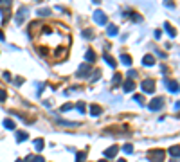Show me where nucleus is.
Wrapping results in <instances>:
<instances>
[{"label":"nucleus","mask_w":180,"mask_h":162,"mask_svg":"<svg viewBox=\"0 0 180 162\" xmlns=\"http://www.w3.org/2000/svg\"><path fill=\"white\" fill-rule=\"evenodd\" d=\"M25 13H27V7H20V11L16 13V24H22L24 22V15H25Z\"/></svg>","instance_id":"0eeeda50"},{"label":"nucleus","mask_w":180,"mask_h":162,"mask_svg":"<svg viewBox=\"0 0 180 162\" xmlns=\"http://www.w3.org/2000/svg\"><path fill=\"white\" fill-rule=\"evenodd\" d=\"M88 72H90L88 65H86V63H83V65L78 69V76H79V78H85V76H88Z\"/></svg>","instance_id":"423d86ee"},{"label":"nucleus","mask_w":180,"mask_h":162,"mask_svg":"<svg viewBox=\"0 0 180 162\" xmlns=\"http://www.w3.org/2000/svg\"><path fill=\"white\" fill-rule=\"evenodd\" d=\"M99 162H106V160H99Z\"/></svg>","instance_id":"473e14b6"},{"label":"nucleus","mask_w":180,"mask_h":162,"mask_svg":"<svg viewBox=\"0 0 180 162\" xmlns=\"http://www.w3.org/2000/svg\"><path fill=\"white\" fill-rule=\"evenodd\" d=\"M104 59H106V63H108L110 67H115V65H117V63H115V59H114V58H110L108 54H104Z\"/></svg>","instance_id":"6ab92c4d"},{"label":"nucleus","mask_w":180,"mask_h":162,"mask_svg":"<svg viewBox=\"0 0 180 162\" xmlns=\"http://www.w3.org/2000/svg\"><path fill=\"white\" fill-rule=\"evenodd\" d=\"M94 20H96L97 24H101V25L106 24V16H104V13H101V11H96L94 13Z\"/></svg>","instance_id":"20e7f679"},{"label":"nucleus","mask_w":180,"mask_h":162,"mask_svg":"<svg viewBox=\"0 0 180 162\" xmlns=\"http://www.w3.org/2000/svg\"><path fill=\"white\" fill-rule=\"evenodd\" d=\"M164 27H166V29H168V32H169V34H171V36H175V34H177V32H175V29H173V27H171V25H169L168 22H166V24H164Z\"/></svg>","instance_id":"4be33fe9"},{"label":"nucleus","mask_w":180,"mask_h":162,"mask_svg":"<svg viewBox=\"0 0 180 162\" xmlns=\"http://www.w3.org/2000/svg\"><path fill=\"white\" fill-rule=\"evenodd\" d=\"M18 162H20V160H18Z\"/></svg>","instance_id":"72a5a7b5"},{"label":"nucleus","mask_w":180,"mask_h":162,"mask_svg":"<svg viewBox=\"0 0 180 162\" xmlns=\"http://www.w3.org/2000/svg\"><path fill=\"white\" fill-rule=\"evenodd\" d=\"M168 86H169L171 92H178V83L177 81H168Z\"/></svg>","instance_id":"ddd939ff"},{"label":"nucleus","mask_w":180,"mask_h":162,"mask_svg":"<svg viewBox=\"0 0 180 162\" xmlns=\"http://www.w3.org/2000/svg\"><path fill=\"white\" fill-rule=\"evenodd\" d=\"M27 137H29V135L25 133V132H16V140H18V142H22V140H25Z\"/></svg>","instance_id":"f8f14e48"},{"label":"nucleus","mask_w":180,"mask_h":162,"mask_svg":"<svg viewBox=\"0 0 180 162\" xmlns=\"http://www.w3.org/2000/svg\"><path fill=\"white\" fill-rule=\"evenodd\" d=\"M121 61H123L124 65H131V58L128 56V54H123V56H121Z\"/></svg>","instance_id":"a211bd4d"},{"label":"nucleus","mask_w":180,"mask_h":162,"mask_svg":"<svg viewBox=\"0 0 180 162\" xmlns=\"http://www.w3.org/2000/svg\"><path fill=\"white\" fill-rule=\"evenodd\" d=\"M162 103H164V99L162 97H157V99H153L151 101V105H150V110H158V108H162Z\"/></svg>","instance_id":"7ed1b4c3"},{"label":"nucleus","mask_w":180,"mask_h":162,"mask_svg":"<svg viewBox=\"0 0 180 162\" xmlns=\"http://www.w3.org/2000/svg\"><path fill=\"white\" fill-rule=\"evenodd\" d=\"M4 126L7 128V130H15V123H13L11 119H5V121H4Z\"/></svg>","instance_id":"f3484780"},{"label":"nucleus","mask_w":180,"mask_h":162,"mask_svg":"<svg viewBox=\"0 0 180 162\" xmlns=\"http://www.w3.org/2000/svg\"><path fill=\"white\" fill-rule=\"evenodd\" d=\"M142 63H144V65H148V67H151L153 63H155V59H153V56H150V54H148V56H144Z\"/></svg>","instance_id":"9b49d317"},{"label":"nucleus","mask_w":180,"mask_h":162,"mask_svg":"<svg viewBox=\"0 0 180 162\" xmlns=\"http://www.w3.org/2000/svg\"><path fill=\"white\" fill-rule=\"evenodd\" d=\"M117 162H126V160H123V159H121V160H117Z\"/></svg>","instance_id":"2f4dec72"},{"label":"nucleus","mask_w":180,"mask_h":162,"mask_svg":"<svg viewBox=\"0 0 180 162\" xmlns=\"http://www.w3.org/2000/svg\"><path fill=\"white\" fill-rule=\"evenodd\" d=\"M32 162H45V160H43V157H34V160H32Z\"/></svg>","instance_id":"c756f323"},{"label":"nucleus","mask_w":180,"mask_h":162,"mask_svg":"<svg viewBox=\"0 0 180 162\" xmlns=\"http://www.w3.org/2000/svg\"><path fill=\"white\" fill-rule=\"evenodd\" d=\"M169 153L173 155V157H180V148L178 146H171L169 148Z\"/></svg>","instance_id":"4468645a"},{"label":"nucleus","mask_w":180,"mask_h":162,"mask_svg":"<svg viewBox=\"0 0 180 162\" xmlns=\"http://www.w3.org/2000/svg\"><path fill=\"white\" fill-rule=\"evenodd\" d=\"M78 110L83 113V112H85V105H83V103H79V105H78Z\"/></svg>","instance_id":"cd10ccee"},{"label":"nucleus","mask_w":180,"mask_h":162,"mask_svg":"<svg viewBox=\"0 0 180 162\" xmlns=\"http://www.w3.org/2000/svg\"><path fill=\"white\" fill-rule=\"evenodd\" d=\"M94 59H96V52L92 49H88L86 51V61H94Z\"/></svg>","instance_id":"2eb2a0df"},{"label":"nucleus","mask_w":180,"mask_h":162,"mask_svg":"<svg viewBox=\"0 0 180 162\" xmlns=\"http://www.w3.org/2000/svg\"><path fill=\"white\" fill-rule=\"evenodd\" d=\"M133 99H135V101H137V103H142V101H144V97H142V96H135V97H133Z\"/></svg>","instance_id":"c85d7f7f"},{"label":"nucleus","mask_w":180,"mask_h":162,"mask_svg":"<svg viewBox=\"0 0 180 162\" xmlns=\"http://www.w3.org/2000/svg\"><path fill=\"white\" fill-rule=\"evenodd\" d=\"M123 88H124V92H131L133 88H135V83H133L131 79H126L124 85H123Z\"/></svg>","instance_id":"6e6552de"},{"label":"nucleus","mask_w":180,"mask_h":162,"mask_svg":"<svg viewBox=\"0 0 180 162\" xmlns=\"http://www.w3.org/2000/svg\"><path fill=\"white\" fill-rule=\"evenodd\" d=\"M85 157H86V153H85V151H79V153L76 155V162H83Z\"/></svg>","instance_id":"aec40b11"},{"label":"nucleus","mask_w":180,"mask_h":162,"mask_svg":"<svg viewBox=\"0 0 180 162\" xmlns=\"http://www.w3.org/2000/svg\"><path fill=\"white\" fill-rule=\"evenodd\" d=\"M90 113H92V115H99V113H101V106H99V105H92L90 106Z\"/></svg>","instance_id":"9d476101"},{"label":"nucleus","mask_w":180,"mask_h":162,"mask_svg":"<svg viewBox=\"0 0 180 162\" xmlns=\"http://www.w3.org/2000/svg\"><path fill=\"white\" fill-rule=\"evenodd\" d=\"M153 90H155V81H153V79H144L142 81V92L151 94Z\"/></svg>","instance_id":"f257e3e1"},{"label":"nucleus","mask_w":180,"mask_h":162,"mask_svg":"<svg viewBox=\"0 0 180 162\" xmlns=\"http://www.w3.org/2000/svg\"><path fill=\"white\" fill-rule=\"evenodd\" d=\"M5 96H7V94H5V90H4V88H0V101H4Z\"/></svg>","instance_id":"a878e982"},{"label":"nucleus","mask_w":180,"mask_h":162,"mask_svg":"<svg viewBox=\"0 0 180 162\" xmlns=\"http://www.w3.org/2000/svg\"><path fill=\"white\" fill-rule=\"evenodd\" d=\"M117 151H119V148L117 146H112V148H108V150H104V157L106 159H112V157H115V155H117Z\"/></svg>","instance_id":"39448f33"},{"label":"nucleus","mask_w":180,"mask_h":162,"mask_svg":"<svg viewBox=\"0 0 180 162\" xmlns=\"http://www.w3.org/2000/svg\"><path fill=\"white\" fill-rule=\"evenodd\" d=\"M123 151H124V153H131V151H133V146H131V144H124Z\"/></svg>","instance_id":"b1692460"},{"label":"nucleus","mask_w":180,"mask_h":162,"mask_svg":"<svg viewBox=\"0 0 180 162\" xmlns=\"http://www.w3.org/2000/svg\"><path fill=\"white\" fill-rule=\"evenodd\" d=\"M108 34L110 36H115L117 34V27L115 25H108Z\"/></svg>","instance_id":"412c9836"},{"label":"nucleus","mask_w":180,"mask_h":162,"mask_svg":"<svg viewBox=\"0 0 180 162\" xmlns=\"http://www.w3.org/2000/svg\"><path fill=\"white\" fill-rule=\"evenodd\" d=\"M65 56H67V47H61L56 51V58H65Z\"/></svg>","instance_id":"dca6fc26"},{"label":"nucleus","mask_w":180,"mask_h":162,"mask_svg":"<svg viewBox=\"0 0 180 162\" xmlns=\"http://www.w3.org/2000/svg\"><path fill=\"white\" fill-rule=\"evenodd\" d=\"M32 144H34V148H36V151H42V150H43V146H45V142H43V139H36V140H34V142H32Z\"/></svg>","instance_id":"1a4fd4ad"},{"label":"nucleus","mask_w":180,"mask_h":162,"mask_svg":"<svg viewBox=\"0 0 180 162\" xmlns=\"http://www.w3.org/2000/svg\"><path fill=\"white\" fill-rule=\"evenodd\" d=\"M150 159H151V162H162V159H164V151H160V150H153V151H150Z\"/></svg>","instance_id":"f03ea898"},{"label":"nucleus","mask_w":180,"mask_h":162,"mask_svg":"<svg viewBox=\"0 0 180 162\" xmlns=\"http://www.w3.org/2000/svg\"><path fill=\"white\" fill-rule=\"evenodd\" d=\"M121 83V76H119V74H115V78H114V85H119Z\"/></svg>","instance_id":"bb28decb"},{"label":"nucleus","mask_w":180,"mask_h":162,"mask_svg":"<svg viewBox=\"0 0 180 162\" xmlns=\"http://www.w3.org/2000/svg\"><path fill=\"white\" fill-rule=\"evenodd\" d=\"M83 36H85V38H88V40H92V38H94V32H92L90 29H86V31L83 32Z\"/></svg>","instance_id":"5701e85b"},{"label":"nucleus","mask_w":180,"mask_h":162,"mask_svg":"<svg viewBox=\"0 0 180 162\" xmlns=\"http://www.w3.org/2000/svg\"><path fill=\"white\" fill-rule=\"evenodd\" d=\"M0 40H4V34H2V32H0Z\"/></svg>","instance_id":"7c9ffc66"},{"label":"nucleus","mask_w":180,"mask_h":162,"mask_svg":"<svg viewBox=\"0 0 180 162\" xmlns=\"http://www.w3.org/2000/svg\"><path fill=\"white\" fill-rule=\"evenodd\" d=\"M70 108H72V103H67V105H63V106H61V112H69Z\"/></svg>","instance_id":"393cba45"}]
</instances>
